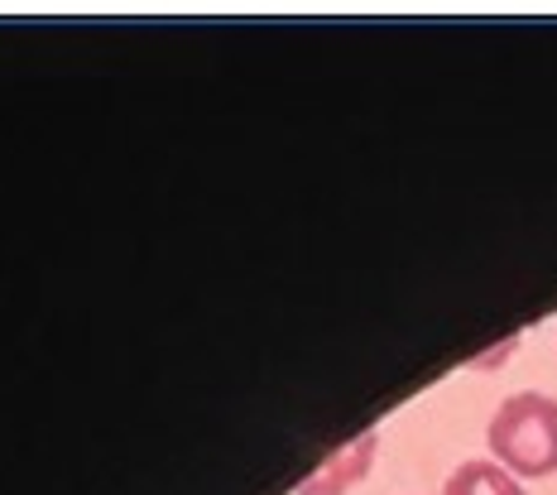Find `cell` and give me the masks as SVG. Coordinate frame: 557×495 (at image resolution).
<instances>
[{
  "instance_id": "cell-1",
  "label": "cell",
  "mask_w": 557,
  "mask_h": 495,
  "mask_svg": "<svg viewBox=\"0 0 557 495\" xmlns=\"http://www.w3.org/2000/svg\"><path fill=\"white\" fill-rule=\"evenodd\" d=\"M491 457L519 481H543L557 471V399L543 389H519L491 413L485 429Z\"/></svg>"
},
{
  "instance_id": "cell-2",
  "label": "cell",
  "mask_w": 557,
  "mask_h": 495,
  "mask_svg": "<svg viewBox=\"0 0 557 495\" xmlns=\"http://www.w3.org/2000/svg\"><path fill=\"white\" fill-rule=\"evenodd\" d=\"M375 447H380V433L375 429H366L361 437H351V443L336 447L327 462H322L304 481V486H298V495H342V491H351L356 481L370 471V462H375Z\"/></svg>"
},
{
  "instance_id": "cell-3",
  "label": "cell",
  "mask_w": 557,
  "mask_h": 495,
  "mask_svg": "<svg viewBox=\"0 0 557 495\" xmlns=\"http://www.w3.org/2000/svg\"><path fill=\"white\" fill-rule=\"evenodd\" d=\"M443 495H529L515 471H505L495 457H471L447 477Z\"/></svg>"
}]
</instances>
